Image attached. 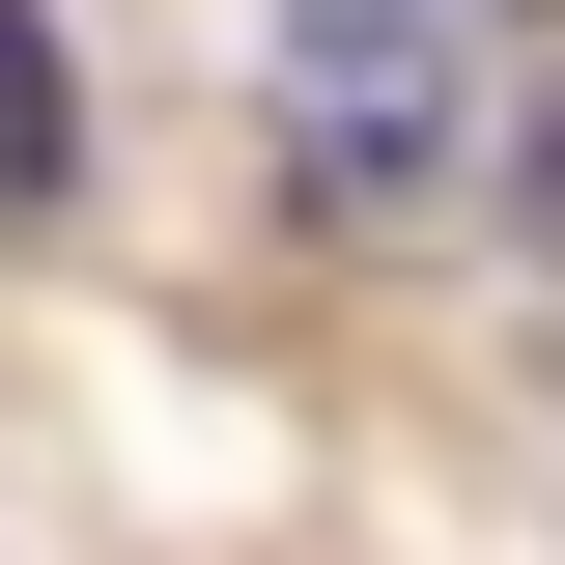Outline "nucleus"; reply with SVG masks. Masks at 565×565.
<instances>
[{
	"label": "nucleus",
	"instance_id": "f257e3e1",
	"mask_svg": "<svg viewBox=\"0 0 565 565\" xmlns=\"http://www.w3.org/2000/svg\"><path fill=\"white\" fill-rule=\"evenodd\" d=\"M509 29L537 0H255V57H282V141H311V199H452L509 114Z\"/></svg>",
	"mask_w": 565,
	"mask_h": 565
},
{
	"label": "nucleus",
	"instance_id": "f03ea898",
	"mask_svg": "<svg viewBox=\"0 0 565 565\" xmlns=\"http://www.w3.org/2000/svg\"><path fill=\"white\" fill-rule=\"evenodd\" d=\"M85 170V57H57V0H0V199H57Z\"/></svg>",
	"mask_w": 565,
	"mask_h": 565
}]
</instances>
